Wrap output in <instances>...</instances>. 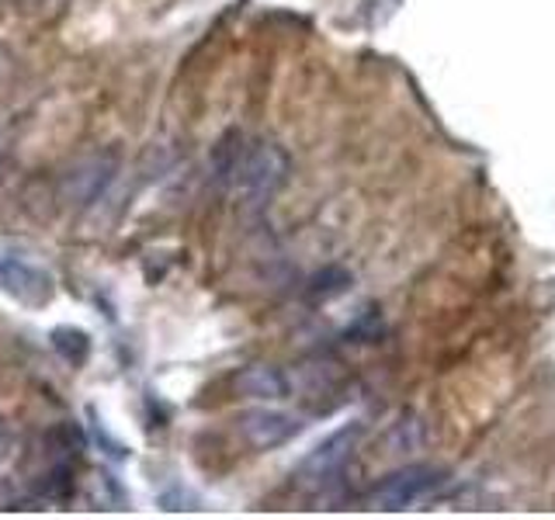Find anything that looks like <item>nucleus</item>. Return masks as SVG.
Wrapping results in <instances>:
<instances>
[{"label":"nucleus","mask_w":555,"mask_h":520,"mask_svg":"<svg viewBox=\"0 0 555 520\" xmlns=\"http://www.w3.org/2000/svg\"><path fill=\"white\" fill-rule=\"evenodd\" d=\"M288 178V156L282 146L274 143H254L250 150H243V160L236 167V184L240 195L250 208H264L274 191L285 184Z\"/></svg>","instance_id":"obj_1"},{"label":"nucleus","mask_w":555,"mask_h":520,"mask_svg":"<svg viewBox=\"0 0 555 520\" xmlns=\"http://www.w3.org/2000/svg\"><path fill=\"white\" fill-rule=\"evenodd\" d=\"M444 482H448L444 468L406 465V468H396V472H389L382 482H375L369 490V503L378 510H406V507H413V503L430 499Z\"/></svg>","instance_id":"obj_2"},{"label":"nucleus","mask_w":555,"mask_h":520,"mask_svg":"<svg viewBox=\"0 0 555 520\" xmlns=\"http://www.w3.org/2000/svg\"><path fill=\"white\" fill-rule=\"evenodd\" d=\"M358 438H361L358 424H347L337 433H330V438L299 465V482L306 485V490H326V485L344 472V465H347V458H351Z\"/></svg>","instance_id":"obj_3"},{"label":"nucleus","mask_w":555,"mask_h":520,"mask_svg":"<svg viewBox=\"0 0 555 520\" xmlns=\"http://www.w3.org/2000/svg\"><path fill=\"white\" fill-rule=\"evenodd\" d=\"M0 291L11 295L17 306L46 309L52 295H56V282L39 264H28V260L17 257H0Z\"/></svg>","instance_id":"obj_4"},{"label":"nucleus","mask_w":555,"mask_h":520,"mask_svg":"<svg viewBox=\"0 0 555 520\" xmlns=\"http://www.w3.org/2000/svg\"><path fill=\"white\" fill-rule=\"evenodd\" d=\"M240 430H243V438L250 441V447L271 451V447L288 444L292 438H299L302 420L282 410H250L240 416Z\"/></svg>","instance_id":"obj_5"},{"label":"nucleus","mask_w":555,"mask_h":520,"mask_svg":"<svg viewBox=\"0 0 555 520\" xmlns=\"http://www.w3.org/2000/svg\"><path fill=\"white\" fill-rule=\"evenodd\" d=\"M115 167L118 160L112 153H101V156H87L83 164H77L74 170L66 173L63 181V191L66 198L74 205H91L104 187H108V181L115 178Z\"/></svg>","instance_id":"obj_6"},{"label":"nucleus","mask_w":555,"mask_h":520,"mask_svg":"<svg viewBox=\"0 0 555 520\" xmlns=\"http://www.w3.org/2000/svg\"><path fill=\"white\" fill-rule=\"evenodd\" d=\"M233 389L243 399H260V403H268V399L288 395V378L278 368H271V364H250V368H243L233 378Z\"/></svg>","instance_id":"obj_7"},{"label":"nucleus","mask_w":555,"mask_h":520,"mask_svg":"<svg viewBox=\"0 0 555 520\" xmlns=\"http://www.w3.org/2000/svg\"><path fill=\"white\" fill-rule=\"evenodd\" d=\"M49 343H52V351L69 364V368H83L87 358H91V337L77 326H56L49 334Z\"/></svg>","instance_id":"obj_8"},{"label":"nucleus","mask_w":555,"mask_h":520,"mask_svg":"<svg viewBox=\"0 0 555 520\" xmlns=\"http://www.w3.org/2000/svg\"><path fill=\"white\" fill-rule=\"evenodd\" d=\"M347 282H351V277H347V271H340V268H326L323 274H317V277L309 282V295H312V299H330V295L344 291Z\"/></svg>","instance_id":"obj_9"},{"label":"nucleus","mask_w":555,"mask_h":520,"mask_svg":"<svg viewBox=\"0 0 555 520\" xmlns=\"http://www.w3.org/2000/svg\"><path fill=\"white\" fill-rule=\"evenodd\" d=\"M14 447H17V430H14V424L11 420H0V465L11 461Z\"/></svg>","instance_id":"obj_10"}]
</instances>
